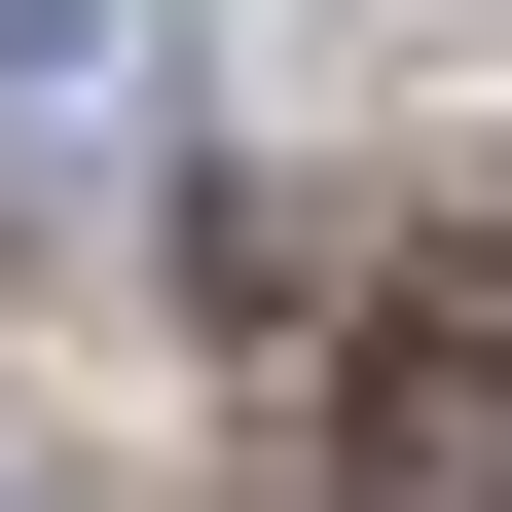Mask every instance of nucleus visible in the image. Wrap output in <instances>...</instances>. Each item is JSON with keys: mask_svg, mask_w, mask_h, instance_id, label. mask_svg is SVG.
<instances>
[{"mask_svg": "<svg viewBox=\"0 0 512 512\" xmlns=\"http://www.w3.org/2000/svg\"><path fill=\"white\" fill-rule=\"evenodd\" d=\"M183 147V0H0V183H147Z\"/></svg>", "mask_w": 512, "mask_h": 512, "instance_id": "obj_1", "label": "nucleus"}]
</instances>
